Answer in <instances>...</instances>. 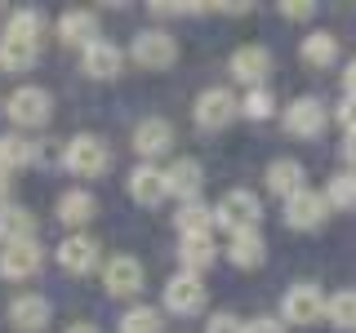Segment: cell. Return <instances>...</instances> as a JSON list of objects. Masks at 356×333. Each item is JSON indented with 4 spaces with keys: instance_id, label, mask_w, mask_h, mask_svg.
<instances>
[{
    "instance_id": "obj_40",
    "label": "cell",
    "mask_w": 356,
    "mask_h": 333,
    "mask_svg": "<svg viewBox=\"0 0 356 333\" xmlns=\"http://www.w3.org/2000/svg\"><path fill=\"white\" fill-rule=\"evenodd\" d=\"M343 155H348V160L356 164V133H348V142H343Z\"/></svg>"
},
{
    "instance_id": "obj_31",
    "label": "cell",
    "mask_w": 356,
    "mask_h": 333,
    "mask_svg": "<svg viewBox=\"0 0 356 333\" xmlns=\"http://www.w3.org/2000/svg\"><path fill=\"white\" fill-rule=\"evenodd\" d=\"M209 222H214V209L200 205V200H187V205L178 209V231H183V236H192V231H209Z\"/></svg>"
},
{
    "instance_id": "obj_8",
    "label": "cell",
    "mask_w": 356,
    "mask_h": 333,
    "mask_svg": "<svg viewBox=\"0 0 356 333\" xmlns=\"http://www.w3.org/2000/svg\"><path fill=\"white\" fill-rule=\"evenodd\" d=\"M236 111H241V103L227 89H205V94L196 98V125L200 129H222V125L236 120Z\"/></svg>"
},
{
    "instance_id": "obj_34",
    "label": "cell",
    "mask_w": 356,
    "mask_h": 333,
    "mask_svg": "<svg viewBox=\"0 0 356 333\" xmlns=\"http://www.w3.org/2000/svg\"><path fill=\"white\" fill-rule=\"evenodd\" d=\"M205 333H245V325H241L236 316H227V311H222V316H214L205 325Z\"/></svg>"
},
{
    "instance_id": "obj_1",
    "label": "cell",
    "mask_w": 356,
    "mask_h": 333,
    "mask_svg": "<svg viewBox=\"0 0 356 333\" xmlns=\"http://www.w3.org/2000/svg\"><path fill=\"white\" fill-rule=\"evenodd\" d=\"M259 218H263V205H259L254 191H227L218 200V209H214V222L232 227V236H236V231H254Z\"/></svg>"
},
{
    "instance_id": "obj_13",
    "label": "cell",
    "mask_w": 356,
    "mask_h": 333,
    "mask_svg": "<svg viewBox=\"0 0 356 333\" xmlns=\"http://www.w3.org/2000/svg\"><path fill=\"white\" fill-rule=\"evenodd\" d=\"M58 262H63V271H72V275L94 271L98 266V240L94 236H67L58 244Z\"/></svg>"
},
{
    "instance_id": "obj_41",
    "label": "cell",
    "mask_w": 356,
    "mask_h": 333,
    "mask_svg": "<svg viewBox=\"0 0 356 333\" xmlns=\"http://www.w3.org/2000/svg\"><path fill=\"white\" fill-rule=\"evenodd\" d=\"M67 333H98V329H94V325H72Z\"/></svg>"
},
{
    "instance_id": "obj_7",
    "label": "cell",
    "mask_w": 356,
    "mask_h": 333,
    "mask_svg": "<svg viewBox=\"0 0 356 333\" xmlns=\"http://www.w3.org/2000/svg\"><path fill=\"white\" fill-rule=\"evenodd\" d=\"M40 262H44V253H40L36 240L5 244V249H0V275H5V280H31V275L40 271Z\"/></svg>"
},
{
    "instance_id": "obj_33",
    "label": "cell",
    "mask_w": 356,
    "mask_h": 333,
    "mask_svg": "<svg viewBox=\"0 0 356 333\" xmlns=\"http://www.w3.org/2000/svg\"><path fill=\"white\" fill-rule=\"evenodd\" d=\"M272 94H267V89H250V94H245V103H241V111H245V116H250V120H267V116H272Z\"/></svg>"
},
{
    "instance_id": "obj_19",
    "label": "cell",
    "mask_w": 356,
    "mask_h": 333,
    "mask_svg": "<svg viewBox=\"0 0 356 333\" xmlns=\"http://www.w3.org/2000/svg\"><path fill=\"white\" fill-rule=\"evenodd\" d=\"M58 36L67 44H81V49H89V44L98 40V18L89 14V9H67V14L58 18Z\"/></svg>"
},
{
    "instance_id": "obj_25",
    "label": "cell",
    "mask_w": 356,
    "mask_h": 333,
    "mask_svg": "<svg viewBox=\"0 0 356 333\" xmlns=\"http://www.w3.org/2000/svg\"><path fill=\"white\" fill-rule=\"evenodd\" d=\"M263 236L259 231H236V236H232V244H227V258L236 262V266H259L263 262Z\"/></svg>"
},
{
    "instance_id": "obj_11",
    "label": "cell",
    "mask_w": 356,
    "mask_h": 333,
    "mask_svg": "<svg viewBox=\"0 0 356 333\" xmlns=\"http://www.w3.org/2000/svg\"><path fill=\"white\" fill-rule=\"evenodd\" d=\"M267 71H272V53H267L263 44H241V49L232 53V76H236V80L263 89Z\"/></svg>"
},
{
    "instance_id": "obj_32",
    "label": "cell",
    "mask_w": 356,
    "mask_h": 333,
    "mask_svg": "<svg viewBox=\"0 0 356 333\" xmlns=\"http://www.w3.org/2000/svg\"><path fill=\"white\" fill-rule=\"evenodd\" d=\"M325 200H330L334 209H356V173H339V178H330Z\"/></svg>"
},
{
    "instance_id": "obj_30",
    "label": "cell",
    "mask_w": 356,
    "mask_h": 333,
    "mask_svg": "<svg viewBox=\"0 0 356 333\" xmlns=\"http://www.w3.org/2000/svg\"><path fill=\"white\" fill-rule=\"evenodd\" d=\"M325 316L334 320L339 329H356V289H343L325 302Z\"/></svg>"
},
{
    "instance_id": "obj_12",
    "label": "cell",
    "mask_w": 356,
    "mask_h": 333,
    "mask_svg": "<svg viewBox=\"0 0 356 333\" xmlns=\"http://www.w3.org/2000/svg\"><path fill=\"white\" fill-rule=\"evenodd\" d=\"M170 142H174V129H170V120H161V116L143 120V125L134 129V151H138L143 160L165 155V151H170Z\"/></svg>"
},
{
    "instance_id": "obj_9",
    "label": "cell",
    "mask_w": 356,
    "mask_h": 333,
    "mask_svg": "<svg viewBox=\"0 0 356 333\" xmlns=\"http://www.w3.org/2000/svg\"><path fill=\"white\" fill-rule=\"evenodd\" d=\"M165 307H170L174 316H196V311L205 307V284H200L192 271L174 275V280L165 284Z\"/></svg>"
},
{
    "instance_id": "obj_29",
    "label": "cell",
    "mask_w": 356,
    "mask_h": 333,
    "mask_svg": "<svg viewBox=\"0 0 356 333\" xmlns=\"http://www.w3.org/2000/svg\"><path fill=\"white\" fill-rule=\"evenodd\" d=\"M161 311L156 307H129L125 316H120V333H161Z\"/></svg>"
},
{
    "instance_id": "obj_38",
    "label": "cell",
    "mask_w": 356,
    "mask_h": 333,
    "mask_svg": "<svg viewBox=\"0 0 356 333\" xmlns=\"http://www.w3.org/2000/svg\"><path fill=\"white\" fill-rule=\"evenodd\" d=\"M343 89H348V98H356V58L348 62V71H343Z\"/></svg>"
},
{
    "instance_id": "obj_24",
    "label": "cell",
    "mask_w": 356,
    "mask_h": 333,
    "mask_svg": "<svg viewBox=\"0 0 356 333\" xmlns=\"http://www.w3.org/2000/svg\"><path fill=\"white\" fill-rule=\"evenodd\" d=\"M31 62H36V40H22V36L0 40V67L5 71H27Z\"/></svg>"
},
{
    "instance_id": "obj_22",
    "label": "cell",
    "mask_w": 356,
    "mask_h": 333,
    "mask_svg": "<svg viewBox=\"0 0 356 333\" xmlns=\"http://www.w3.org/2000/svg\"><path fill=\"white\" fill-rule=\"evenodd\" d=\"M178 258H183L187 271H205L209 262H214V236L209 231H192V236H183V244H178Z\"/></svg>"
},
{
    "instance_id": "obj_3",
    "label": "cell",
    "mask_w": 356,
    "mask_h": 333,
    "mask_svg": "<svg viewBox=\"0 0 356 333\" xmlns=\"http://www.w3.org/2000/svg\"><path fill=\"white\" fill-rule=\"evenodd\" d=\"M134 58L147 67V71H161V67H170L178 58V44L165 27H147V31L134 36Z\"/></svg>"
},
{
    "instance_id": "obj_15",
    "label": "cell",
    "mask_w": 356,
    "mask_h": 333,
    "mask_svg": "<svg viewBox=\"0 0 356 333\" xmlns=\"http://www.w3.org/2000/svg\"><path fill=\"white\" fill-rule=\"evenodd\" d=\"M9 325L22 329V333L44 329V325H49V302H44L40 293H22V298H14V302H9Z\"/></svg>"
},
{
    "instance_id": "obj_17",
    "label": "cell",
    "mask_w": 356,
    "mask_h": 333,
    "mask_svg": "<svg viewBox=\"0 0 356 333\" xmlns=\"http://www.w3.org/2000/svg\"><path fill=\"white\" fill-rule=\"evenodd\" d=\"M40 147L31 138H22V133H0V173H14V169H27V164H36Z\"/></svg>"
},
{
    "instance_id": "obj_14",
    "label": "cell",
    "mask_w": 356,
    "mask_h": 333,
    "mask_svg": "<svg viewBox=\"0 0 356 333\" xmlns=\"http://www.w3.org/2000/svg\"><path fill=\"white\" fill-rule=\"evenodd\" d=\"M285 129L298 133V138H316V133L325 129V107H321L316 98H298V103H289Z\"/></svg>"
},
{
    "instance_id": "obj_6",
    "label": "cell",
    "mask_w": 356,
    "mask_h": 333,
    "mask_svg": "<svg viewBox=\"0 0 356 333\" xmlns=\"http://www.w3.org/2000/svg\"><path fill=\"white\" fill-rule=\"evenodd\" d=\"M281 311H285L289 325H316V320L325 316V293H321L316 284H294L285 293Z\"/></svg>"
},
{
    "instance_id": "obj_4",
    "label": "cell",
    "mask_w": 356,
    "mask_h": 333,
    "mask_svg": "<svg viewBox=\"0 0 356 333\" xmlns=\"http://www.w3.org/2000/svg\"><path fill=\"white\" fill-rule=\"evenodd\" d=\"M49 94L44 89H36V85H22V89H14L9 94V103H5V111H9V120L14 125H44L49 120Z\"/></svg>"
},
{
    "instance_id": "obj_5",
    "label": "cell",
    "mask_w": 356,
    "mask_h": 333,
    "mask_svg": "<svg viewBox=\"0 0 356 333\" xmlns=\"http://www.w3.org/2000/svg\"><path fill=\"white\" fill-rule=\"evenodd\" d=\"M330 214V200L321 196V191H298V196H289L285 200V227H294V231H312V227H321Z\"/></svg>"
},
{
    "instance_id": "obj_10",
    "label": "cell",
    "mask_w": 356,
    "mask_h": 333,
    "mask_svg": "<svg viewBox=\"0 0 356 333\" xmlns=\"http://www.w3.org/2000/svg\"><path fill=\"white\" fill-rule=\"evenodd\" d=\"M103 289L111 298H134L143 289V266H138V258H111L107 266H103Z\"/></svg>"
},
{
    "instance_id": "obj_16",
    "label": "cell",
    "mask_w": 356,
    "mask_h": 333,
    "mask_svg": "<svg viewBox=\"0 0 356 333\" xmlns=\"http://www.w3.org/2000/svg\"><path fill=\"white\" fill-rule=\"evenodd\" d=\"M200 182H205V173H200V164H196V160H174L170 169H165V191L178 196L183 205H187V200H196Z\"/></svg>"
},
{
    "instance_id": "obj_27",
    "label": "cell",
    "mask_w": 356,
    "mask_h": 333,
    "mask_svg": "<svg viewBox=\"0 0 356 333\" xmlns=\"http://www.w3.org/2000/svg\"><path fill=\"white\" fill-rule=\"evenodd\" d=\"M303 58L312 67H330L334 58H339V40H334L330 31H312V36L303 40Z\"/></svg>"
},
{
    "instance_id": "obj_23",
    "label": "cell",
    "mask_w": 356,
    "mask_h": 333,
    "mask_svg": "<svg viewBox=\"0 0 356 333\" xmlns=\"http://www.w3.org/2000/svg\"><path fill=\"white\" fill-rule=\"evenodd\" d=\"M267 187H272L276 196H298L303 191V164L298 160H272L267 164Z\"/></svg>"
},
{
    "instance_id": "obj_2",
    "label": "cell",
    "mask_w": 356,
    "mask_h": 333,
    "mask_svg": "<svg viewBox=\"0 0 356 333\" xmlns=\"http://www.w3.org/2000/svg\"><path fill=\"white\" fill-rule=\"evenodd\" d=\"M107 164H111V155H107V142L103 138H94V133H76V138L67 142V169H72V173L98 178Z\"/></svg>"
},
{
    "instance_id": "obj_39",
    "label": "cell",
    "mask_w": 356,
    "mask_h": 333,
    "mask_svg": "<svg viewBox=\"0 0 356 333\" xmlns=\"http://www.w3.org/2000/svg\"><path fill=\"white\" fill-rule=\"evenodd\" d=\"M9 187H14V182H9V173H0V209L9 205Z\"/></svg>"
},
{
    "instance_id": "obj_37",
    "label": "cell",
    "mask_w": 356,
    "mask_h": 333,
    "mask_svg": "<svg viewBox=\"0 0 356 333\" xmlns=\"http://www.w3.org/2000/svg\"><path fill=\"white\" fill-rule=\"evenodd\" d=\"M245 333H285L281 320H272V316H259L254 325H245Z\"/></svg>"
},
{
    "instance_id": "obj_35",
    "label": "cell",
    "mask_w": 356,
    "mask_h": 333,
    "mask_svg": "<svg viewBox=\"0 0 356 333\" xmlns=\"http://www.w3.org/2000/svg\"><path fill=\"white\" fill-rule=\"evenodd\" d=\"M281 14L285 18H312V14H316V5H307V0H285Z\"/></svg>"
},
{
    "instance_id": "obj_36",
    "label": "cell",
    "mask_w": 356,
    "mask_h": 333,
    "mask_svg": "<svg viewBox=\"0 0 356 333\" xmlns=\"http://www.w3.org/2000/svg\"><path fill=\"white\" fill-rule=\"evenodd\" d=\"M339 125L356 133V98H343V107H339Z\"/></svg>"
},
{
    "instance_id": "obj_18",
    "label": "cell",
    "mask_w": 356,
    "mask_h": 333,
    "mask_svg": "<svg viewBox=\"0 0 356 333\" xmlns=\"http://www.w3.org/2000/svg\"><path fill=\"white\" fill-rule=\"evenodd\" d=\"M129 196L138 200V205H161L165 196V169H156V164H138V169L129 173Z\"/></svg>"
},
{
    "instance_id": "obj_28",
    "label": "cell",
    "mask_w": 356,
    "mask_h": 333,
    "mask_svg": "<svg viewBox=\"0 0 356 333\" xmlns=\"http://www.w3.org/2000/svg\"><path fill=\"white\" fill-rule=\"evenodd\" d=\"M40 31H44V14H40V9H14V14H9V27H5V36L40 40Z\"/></svg>"
},
{
    "instance_id": "obj_26",
    "label": "cell",
    "mask_w": 356,
    "mask_h": 333,
    "mask_svg": "<svg viewBox=\"0 0 356 333\" xmlns=\"http://www.w3.org/2000/svg\"><path fill=\"white\" fill-rule=\"evenodd\" d=\"M94 214H98V205H94V196H89V191H67L58 200V218L67 222V227H85Z\"/></svg>"
},
{
    "instance_id": "obj_21",
    "label": "cell",
    "mask_w": 356,
    "mask_h": 333,
    "mask_svg": "<svg viewBox=\"0 0 356 333\" xmlns=\"http://www.w3.org/2000/svg\"><path fill=\"white\" fill-rule=\"evenodd\" d=\"M81 67L94 76V80H107V76L120 71V49H116L111 40H94V44L81 53Z\"/></svg>"
},
{
    "instance_id": "obj_20",
    "label": "cell",
    "mask_w": 356,
    "mask_h": 333,
    "mask_svg": "<svg viewBox=\"0 0 356 333\" xmlns=\"http://www.w3.org/2000/svg\"><path fill=\"white\" fill-rule=\"evenodd\" d=\"M36 236V214L22 205H5L0 209V244H22Z\"/></svg>"
}]
</instances>
